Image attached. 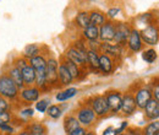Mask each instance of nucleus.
I'll return each mask as SVG.
<instances>
[{
	"label": "nucleus",
	"instance_id": "1",
	"mask_svg": "<svg viewBox=\"0 0 159 135\" xmlns=\"http://www.w3.org/2000/svg\"><path fill=\"white\" fill-rule=\"evenodd\" d=\"M0 96L6 98L11 103L19 102L20 89L6 73L0 74Z\"/></svg>",
	"mask_w": 159,
	"mask_h": 135
},
{
	"label": "nucleus",
	"instance_id": "2",
	"mask_svg": "<svg viewBox=\"0 0 159 135\" xmlns=\"http://www.w3.org/2000/svg\"><path fill=\"white\" fill-rule=\"evenodd\" d=\"M59 61L55 58L47 59L45 66V80L48 87H55L59 85Z\"/></svg>",
	"mask_w": 159,
	"mask_h": 135
},
{
	"label": "nucleus",
	"instance_id": "3",
	"mask_svg": "<svg viewBox=\"0 0 159 135\" xmlns=\"http://www.w3.org/2000/svg\"><path fill=\"white\" fill-rule=\"evenodd\" d=\"M75 116H76L77 120L80 122L81 127H83L86 129L92 127L97 120V116L94 114V112L92 111V108L87 103H83V104L80 106L79 109L76 111Z\"/></svg>",
	"mask_w": 159,
	"mask_h": 135
},
{
	"label": "nucleus",
	"instance_id": "4",
	"mask_svg": "<svg viewBox=\"0 0 159 135\" xmlns=\"http://www.w3.org/2000/svg\"><path fill=\"white\" fill-rule=\"evenodd\" d=\"M62 59L74 63L75 65L80 66L81 69H86L87 68V52L80 51L77 48H75L74 46H70L66 49Z\"/></svg>",
	"mask_w": 159,
	"mask_h": 135
},
{
	"label": "nucleus",
	"instance_id": "5",
	"mask_svg": "<svg viewBox=\"0 0 159 135\" xmlns=\"http://www.w3.org/2000/svg\"><path fill=\"white\" fill-rule=\"evenodd\" d=\"M87 104L92 108V111L94 112V114L97 116V118H103V117L108 116L110 113L108 102H107L104 95L93 96L92 98H89V101H88Z\"/></svg>",
	"mask_w": 159,
	"mask_h": 135
},
{
	"label": "nucleus",
	"instance_id": "6",
	"mask_svg": "<svg viewBox=\"0 0 159 135\" xmlns=\"http://www.w3.org/2000/svg\"><path fill=\"white\" fill-rule=\"evenodd\" d=\"M42 91L37 86H25L22 90H20V97L19 101H21L25 104H31L36 103L40 99Z\"/></svg>",
	"mask_w": 159,
	"mask_h": 135
},
{
	"label": "nucleus",
	"instance_id": "7",
	"mask_svg": "<svg viewBox=\"0 0 159 135\" xmlns=\"http://www.w3.org/2000/svg\"><path fill=\"white\" fill-rule=\"evenodd\" d=\"M131 31H132V27L130 26V23H126V22H118V23H115V38H114V43L119 44L121 47L126 46Z\"/></svg>",
	"mask_w": 159,
	"mask_h": 135
},
{
	"label": "nucleus",
	"instance_id": "8",
	"mask_svg": "<svg viewBox=\"0 0 159 135\" xmlns=\"http://www.w3.org/2000/svg\"><path fill=\"white\" fill-rule=\"evenodd\" d=\"M104 96H105V99L108 102L110 113H113V114L120 113V111H121V103H122V94L120 91L111 90V91L105 92Z\"/></svg>",
	"mask_w": 159,
	"mask_h": 135
},
{
	"label": "nucleus",
	"instance_id": "9",
	"mask_svg": "<svg viewBox=\"0 0 159 135\" xmlns=\"http://www.w3.org/2000/svg\"><path fill=\"white\" fill-rule=\"evenodd\" d=\"M100 53L107 54L108 57L116 60L121 58L124 53V47H121L116 43H113V42H100Z\"/></svg>",
	"mask_w": 159,
	"mask_h": 135
},
{
	"label": "nucleus",
	"instance_id": "10",
	"mask_svg": "<svg viewBox=\"0 0 159 135\" xmlns=\"http://www.w3.org/2000/svg\"><path fill=\"white\" fill-rule=\"evenodd\" d=\"M115 38V23L113 21H108L99 27V41L100 42H114Z\"/></svg>",
	"mask_w": 159,
	"mask_h": 135
},
{
	"label": "nucleus",
	"instance_id": "11",
	"mask_svg": "<svg viewBox=\"0 0 159 135\" xmlns=\"http://www.w3.org/2000/svg\"><path fill=\"white\" fill-rule=\"evenodd\" d=\"M137 109V106H136V102H135V97L132 94L127 92V94H124L122 95V103H121V111L122 114L126 117L132 116Z\"/></svg>",
	"mask_w": 159,
	"mask_h": 135
},
{
	"label": "nucleus",
	"instance_id": "12",
	"mask_svg": "<svg viewBox=\"0 0 159 135\" xmlns=\"http://www.w3.org/2000/svg\"><path fill=\"white\" fill-rule=\"evenodd\" d=\"M142 42L148 44V46H156L159 41V33L156 27L153 26H147L142 31H139Z\"/></svg>",
	"mask_w": 159,
	"mask_h": 135
},
{
	"label": "nucleus",
	"instance_id": "13",
	"mask_svg": "<svg viewBox=\"0 0 159 135\" xmlns=\"http://www.w3.org/2000/svg\"><path fill=\"white\" fill-rule=\"evenodd\" d=\"M135 102L136 106L139 109H144V107L147 106V103L153 98L152 97V90H149L148 87H141L135 92Z\"/></svg>",
	"mask_w": 159,
	"mask_h": 135
},
{
	"label": "nucleus",
	"instance_id": "14",
	"mask_svg": "<svg viewBox=\"0 0 159 135\" xmlns=\"http://www.w3.org/2000/svg\"><path fill=\"white\" fill-rule=\"evenodd\" d=\"M142 47H143V42L141 38V35H139V31L137 28H132L131 33H130V37L127 39V48L130 52L132 53H139L142 51Z\"/></svg>",
	"mask_w": 159,
	"mask_h": 135
},
{
	"label": "nucleus",
	"instance_id": "15",
	"mask_svg": "<svg viewBox=\"0 0 159 135\" xmlns=\"http://www.w3.org/2000/svg\"><path fill=\"white\" fill-rule=\"evenodd\" d=\"M115 68V60L107 54H99V71L104 75H110L114 71Z\"/></svg>",
	"mask_w": 159,
	"mask_h": 135
},
{
	"label": "nucleus",
	"instance_id": "16",
	"mask_svg": "<svg viewBox=\"0 0 159 135\" xmlns=\"http://www.w3.org/2000/svg\"><path fill=\"white\" fill-rule=\"evenodd\" d=\"M144 116L147 119L149 120H158L159 119V102H157L156 99H151L147 106L144 107Z\"/></svg>",
	"mask_w": 159,
	"mask_h": 135
},
{
	"label": "nucleus",
	"instance_id": "17",
	"mask_svg": "<svg viewBox=\"0 0 159 135\" xmlns=\"http://www.w3.org/2000/svg\"><path fill=\"white\" fill-rule=\"evenodd\" d=\"M6 74L11 77V80L16 84V86H17L20 90H22V89L25 87L23 79H22V73H21L20 69H17L15 65L10 64V66H9V68H7V70H6Z\"/></svg>",
	"mask_w": 159,
	"mask_h": 135
},
{
	"label": "nucleus",
	"instance_id": "18",
	"mask_svg": "<svg viewBox=\"0 0 159 135\" xmlns=\"http://www.w3.org/2000/svg\"><path fill=\"white\" fill-rule=\"evenodd\" d=\"M21 73H22V79H23L25 86H33L36 84V76H37V74H36V70L30 64L26 68H23L21 70Z\"/></svg>",
	"mask_w": 159,
	"mask_h": 135
},
{
	"label": "nucleus",
	"instance_id": "19",
	"mask_svg": "<svg viewBox=\"0 0 159 135\" xmlns=\"http://www.w3.org/2000/svg\"><path fill=\"white\" fill-rule=\"evenodd\" d=\"M26 130H28L31 134L33 135H44L48 134V129L45 127V124H43L42 122H30L23 127Z\"/></svg>",
	"mask_w": 159,
	"mask_h": 135
},
{
	"label": "nucleus",
	"instance_id": "20",
	"mask_svg": "<svg viewBox=\"0 0 159 135\" xmlns=\"http://www.w3.org/2000/svg\"><path fill=\"white\" fill-rule=\"evenodd\" d=\"M39 54H42V47H40L39 44H37V43H31V44H27L23 48L21 55L25 59L30 60V59L34 58V57H37Z\"/></svg>",
	"mask_w": 159,
	"mask_h": 135
},
{
	"label": "nucleus",
	"instance_id": "21",
	"mask_svg": "<svg viewBox=\"0 0 159 135\" xmlns=\"http://www.w3.org/2000/svg\"><path fill=\"white\" fill-rule=\"evenodd\" d=\"M105 22H107V16H105L104 12H102L99 10L89 11V26L100 27Z\"/></svg>",
	"mask_w": 159,
	"mask_h": 135
},
{
	"label": "nucleus",
	"instance_id": "22",
	"mask_svg": "<svg viewBox=\"0 0 159 135\" xmlns=\"http://www.w3.org/2000/svg\"><path fill=\"white\" fill-rule=\"evenodd\" d=\"M30 65L36 70V73H42L45 71V66H47V58L44 55V53H42L39 55L34 57V58L28 60Z\"/></svg>",
	"mask_w": 159,
	"mask_h": 135
},
{
	"label": "nucleus",
	"instance_id": "23",
	"mask_svg": "<svg viewBox=\"0 0 159 135\" xmlns=\"http://www.w3.org/2000/svg\"><path fill=\"white\" fill-rule=\"evenodd\" d=\"M62 125H64V130H65L66 134H70L71 132H74L75 129H77V128L81 127V124L77 120L76 116H74V114H69V116L65 117Z\"/></svg>",
	"mask_w": 159,
	"mask_h": 135
},
{
	"label": "nucleus",
	"instance_id": "24",
	"mask_svg": "<svg viewBox=\"0 0 159 135\" xmlns=\"http://www.w3.org/2000/svg\"><path fill=\"white\" fill-rule=\"evenodd\" d=\"M99 54L93 51H87V68L92 71H99Z\"/></svg>",
	"mask_w": 159,
	"mask_h": 135
},
{
	"label": "nucleus",
	"instance_id": "25",
	"mask_svg": "<svg viewBox=\"0 0 159 135\" xmlns=\"http://www.w3.org/2000/svg\"><path fill=\"white\" fill-rule=\"evenodd\" d=\"M74 81V77L71 76V74L69 73V70L66 69V66L60 63L59 64V84L62 86H69L71 82Z\"/></svg>",
	"mask_w": 159,
	"mask_h": 135
},
{
	"label": "nucleus",
	"instance_id": "26",
	"mask_svg": "<svg viewBox=\"0 0 159 135\" xmlns=\"http://www.w3.org/2000/svg\"><path fill=\"white\" fill-rule=\"evenodd\" d=\"M79 94V90L76 87H67L62 91H59L57 95H55V99L58 102H65L72 97H75L76 95Z\"/></svg>",
	"mask_w": 159,
	"mask_h": 135
},
{
	"label": "nucleus",
	"instance_id": "27",
	"mask_svg": "<svg viewBox=\"0 0 159 135\" xmlns=\"http://www.w3.org/2000/svg\"><path fill=\"white\" fill-rule=\"evenodd\" d=\"M83 38L87 42L91 41H99V27H94V26H88L87 28H84L82 31Z\"/></svg>",
	"mask_w": 159,
	"mask_h": 135
},
{
	"label": "nucleus",
	"instance_id": "28",
	"mask_svg": "<svg viewBox=\"0 0 159 135\" xmlns=\"http://www.w3.org/2000/svg\"><path fill=\"white\" fill-rule=\"evenodd\" d=\"M75 23L77 27L82 28V31L84 28H87L89 26V12L88 11H80L75 17Z\"/></svg>",
	"mask_w": 159,
	"mask_h": 135
},
{
	"label": "nucleus",
	"instance_id": "29",
	"mask_svg": "<svg viewBox=\"0 0 159 135\" xmlns=\"http://www.w3.org/2000/svg\"><path fill=\"white\" fill-rule=\"evenodd\" d=\"M65 66H66V69L69 70V73L71 74V76L74 77V81L75 80H79L80 77H81V74H82V69L77 66V65H75L74 63H71V61H69V60H65V59H62V61H61Z\"/></svg>",
	"mask_w": 159,
	"mask_h": 135
},
{
	"label": "nucleus",
	"instance_id": "30",
	"mask_svg": "<svg viewBox=\"0 0 159 135\" xmlns=\"http://www.w3.org/2000/svg\"><path fill=\"white\" fill-rule=\"evenodd\" d=\"M45 113L50 119L57 120V119L61 118V116H62V108L60 107L59 104H50Z\"/></svg>",
	"mask_w": 159,
	"mask_h": 135
},
{
	"label": "nucleus",
	"instance_id": "31",
	"mask_svg": "<svg viewBox=\"0 0 159 135\" xmlns=\"http://www.w3.org/2000/svg\"><path fill=\"white\" fill-rule=\"evenodd\" d=\"M19 117L22 119V122H23L25 125H26L27 123H30V119H32V118L34 117V108H32V107H30V106L22 108L20 112H19Z\"/></svg>",
	"mask_w": 159,
	"mask_h": 135
},
{
	"label": "nucleus",
	"instance_id": "32",
	"mask_svg": "<svg viewBox=\"0 0 159 135\" xmlns=\"http://www.w3.org/2000/svg\"><path fill=\"white\" fill-rule=\"evenodd\" d=\"M159 132V120H153L148 123L142 130V135H154Z\"/></svg>",
	"mask_w": 159,
	"mask_h": 135
},
{
	"label": "nucleus",
	"instance_id": "33",
	"mask_svg": "<svg viewBox=\"0 0 159 135\" xmlns=\"http://www.w3.org/2000/svg\"><path fill=\"white\" fill-rule=\"evenodd\" d=\"M50 106V98H40L38 102L34 103V111L39 113H45Z\"/></svg>",
	"mask_w": 159,
	"mask_h": 135
},
{
	"label": "nucleus",
	"instance_id": "34",
	"mask_svg": "<svg viewBox=\"0 0 159 135\" xmlns=\"http://www.w3.org/2000/svg\"><path fill=\"white\" fill-rule=\"evenodd\" d=\"M142 59H143L146 63L152 64V63H154L156 59H157V52H156L153 48L146 49V51H143V53H142Z\"/></svg>",
	"mask_w": 159,
	"mask_h": 135
},
{
	"label": "nucleus",
	"instance_id": "35",
	"mask_svg": "<svg viewBox=\"0 0 159 135\" xmlns=\"http://www.w3.org/2000/svg\"><path fill=\"white\" fill-rule=\"evenodd\" d=\"M16 127L12 123L0 124V135H16Z\"/></svg>",
	"mask_w": 159,
	"mask_h": 135
},
{
	"label": "nucleus",
	"instance_id": "36",
	"mask_svg": "<svg viewBox=\"0 0 159 135\" xmlns=\"http://www.w3.org/2000/svg\"><path fill=\"white\" fill-rule=\"evenodd\" d=\"M15 118V113L12 111H6L0 113V124H9L12 123Z\"/></svg>",
	"mask_w": 159,
	"mask_h": 135
},
{
	"label": "nucleus",
	"instance_id": "37",
	"mask_svg": "<svg viewBox=\"0 0 159 135\" xmlns=\"http://www.w3.org/2000/svg\"><path fill=\"white\" fill-rule=\"evenodd\" d=\"M120 12H121V9H120L119 6H113V7L108 9V11H107V14H105L107 20L109 19V21H111V20L116 19V17L119 16Z\"/></svg>",
	"mask_w": 159,
	"mask_h": 135
},
{
	"label": "nucleus",
	"instance_id": "38",
	"mask_svg": "<svg viewBox=\"0 0 159 135\" xmlns=\"http://www.w3.org/2000/svg\"><path fill=\"white\" fill-rule=\"evenodd\" d=\"M12 65H15L17 69H20V70H22L23 68H26L30 63H28V60L27 59H25L22 55H19V57H16V58L14 59V61L11 63Z\"/></svg>",
	"mask_w": 159,
	"mask_h": 135
},
{
	"label": "nucleus",
	"instance_id": "39",
	"mask_svg": "<svg viewBox=\"0 0 159 135\" xmlns=\"http://www.w3.org/2000/svg\"><path fill=\"white\" fill-rule=\"evenodd\" d=\"M6 111H12V103L7 101L6 98L0 96V113L6 112Z\"/></svg>",
	"mask_w": 159,
	"mask_h": 135
},
{
	"label": "nucleus",
	"instance_id": "40",
	"mask_svg": "<svg viewBox=\"0 0 159 135\" xmlns=\"http://www.w3.org/2000/svg\"><path fill=\"white\" fill-rule=\"evenodd\" d=\"M87 49H88V51L97 52V53H100V41H91V42H87Z\"/></svg>",
	"mask_w": 159,
	"mask_h": 135
},
{
	"label": "nucleus",
	"instance_id": "41",
	"mask_svg": "<svg viewBox=\"0 0 159 135\" xmlns=\"http://www.w3.org/2000/svg\"><path fill=\"white\" fill-rule=\"evenodd\" d=\"M127 129H129V122H127V120H122V122L120 123L119 127L115 128V133H116V135L124 134V133H126Z\"/></svg>",
	"mask_w": 159,
	"mask_h": 135
},
{
	"label": "nucleus",
	"instance_id": "42",
	"mask_svg": "<svg viewBox=\"0 0 159 135\" xmlns=\"http://www.w3.org/2000/svg\"><path fill=\"white\" fill-rule=\"evenodd\" d=\"M88 130L86 129V128H83V127H80V128H77V129H75L74 132H71L70 134L67 135H86V133H87Z\"/></svg>",
	"mask_w": 159,
	"mask_h": 135
},
{
	"label": "nucleus",
	"instance_id": "43",
	"mask_svg": "<svg viewBox=\"0 0 159 135\" xmlns=\"http://www.w3.org/2000/svg\"><path fill=\"white\" fill-rule=\"evenodd\" d=\"M152 97H153V99H156L157 102H159V84L153 87V90H152Z\"/></svg>",
	"mask_w": 159,
	"mask_h": 135
},
{
	"label": "nucleus",
	"instance_id": "44",
	"mask_svg": "<svg viewBox=\"0 0 159 135\" xmlns=\"http://www.w3.org/2000/svg\"><path fill=\"white\" fill-rule=\"evenodd\" d=\"M102 135H116L115 128L114 127H108L107 129H104V132L102 133Z\"/></svg>",
	"mask_w": 159,
	"mask_h": 135
},
{
	"label": "nucleus",
	"instance_id": "45",
	"mask_svg": "<svg viewBox=\"0 0 159 135\" xmlns=\"http://www.w3.org/2000/svg\"><path fill=\"white\" fill-rule=\"evenodd\" d=\"M126 133L129 135H142V132L139 129H136V128H129L126 130Z\"/></svg>",
	"mask_w": 159,
	"mask_h": 135
},
{
	"label": "nucleus",
	"instance_id": "46",
	"mask_svg": "<svg viewBox=\"0 0 159 135\" xmlns=\"http://www.w3.org/2000/svg\"><path fill=\"white\" fill-rule=\"evenodd\" d=\"M16 135H33V134H31L28 130H26V129L23 128V129H21L20 132H17V133H16Z\"/></svg>",
	"mask_w": 159,
	"mask_h": 135
},
{
	"label": "nucleus",
	"instance_id": "47",
	"mask_svg": "<svg viewBox=\"0 0 159 135\" xmlns=\"http://www.w3.org/2000/svg\"><path fill=\"white\" fill-rule=\"evenodd\" d=\"M86 135H96V133H94V132H91V130H88V132L86 133Z\"/></svg>",
	"mask_w": 159,
	"mask_h": 135
},
{
	"label": "nucleus",
	"instance_id": "48",
	"mask_svg": "<svg viewBox=\"0 0 159 135\" xmlns=\"http://www.w3.org/2000/svg\"><path fill=\"white\" fill-rule=\"evenodd\" d=\"M120 135H129L127 133H124V134H120Z\"/></svg>",
	"mask_w": 159,
	"mask_h": 135
},
{
	"label": "nucleus",
	"instance_id": "49",
	"mask_svg": "<svg viewBox=\"0 0 159 135\" xmlns=\"http://www.w3.org/2000/svg\"><path fill=\"white\" fill-rule=\"evenodd\" d=\"M154 135H159V132H158V133H157V134H154Z\"/></svg>",
	"mask_w": 159,
	"mask_h": 135
},
{
	"label": "nucleus",
	"instance_id": "50",
	"mask_svg": "<svg viewBox=\"0 0 159 135\" xmlns=\"http://www.w3.org/2000/svg\"><path fill=\"white\" fill-rule=\"evenodd\" d=\"M44 135H48V134H44Z\"/></svg>",
	"mask_w": 159,
	"mask_h": 135
}]
</instances>
